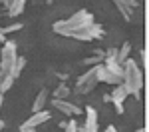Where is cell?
Masks as SVG:
<instances>
[{"label": "cell", "mask_w": 149, "mask_h": 132, "mask_svg": "<svg viewBox=\"0 0 149 132\" xmlns=\"http://www.w3.org/2000/svg\"><path fill=\"white\" fill-rule=\"evenodd\" d=\"M121 84L127 90L129 96H135L139 98L141 96V90H143V70L141 66H137V62L131 58H127L123 62V78H121Z\"/></svg>", "instance_id": "6da1fadb"}, {"label": "cell", "mask_w": 149, "mask_h": 132, "mask_svg": "<svg viewBox=\"0 0 149 132\" xmlns=\"http://www.w3.org/2000/svg\"><path fill=\"white\" fill-rule=\"evenodd\" d=\"M93 14L90 10H78L76 14H72L70 18H64V20H58V22L52 24V30L60 36H68V32L72 30H78V28H84V26H90L93 24Z\"/></svg>", "instance_id": "7a4b0ae2"}, {"label": "cell", "mask_w": 149, "mask_h": 132, "mask_svg": "<svg viewBox=\"0 0 149 132\" xmlns=\"http://www.w3.org/2000/svg\"><path fill=\"white\" fill-rule=\"evenodd\" d=\"M18 60V46L14 40H4L2 50H0V70L4 74H10L12 66Z\"/></svg>", "instance_id": "3957f363"}, {"label": "cell", "mask_w": 149, "mask_h": 132, "mask_svg": "<svg viewBox=\"0 0 149 132\" xmlns=\"http://www.w3.org/2000/svg\"><path fill=\"white\" fill-rule=\"evenodd\" d=\"M97 84H100V80H97V64H95L88 72H84L81 76H78L74 90L78 94H90V92H93L97 88Z\"/></svg>", "instance_id": "277c9868"}, {"label": "cell", "mask_w": 149, "mask_h": 132, "mask_svg": "<svg viewBox=\"0 0 149 132\" xmlns=\"http://www.w3.org/2000/svg\"><path fill=\"white\" fill-rule=\"evenodd\" d=\"M52 106L56 108L58 112L70 116V118H76V116H80L81 112H84L78 104H72L70 100H66V98H52Z\"/></svg>", "instance_id": "5b68a950"}, {"label": "cell", "mask_w": 149, "mask_h": 132, "mask_svg": "<svg viewBox=\"0 0 149 132\" xmlns=\"http://www.w3.org/2000/svg\"><path fill=\"white\" fill-rule=\"evenodd\" d=\"M86 120L80 126V132H100V122H97V110L93 106H86Z\"/></svg>", "instance_id": "8992f818"}, {"label": "cell", "mask_w": 149, "mask_h": 132, "mask_svg": "<svg viewBox=\"0 0 149 132\" xmlns=\"http://www.w3.org/2000/svg\"><path fill=\"white\" fill-rule=\"evenodd\" d=\"M127 96L129 94H127V90L123 88V84H115L113 86V90H111V94H109V102H113L117 114H123V102H125Z\"/></svg>", "instance_id": "52a82bcc"}, {"label": "cell", "mask_w": 149, "mask_h": 132, "mask_svg": "<svg viewBox=\"0 0 149 132\" xmlns=\"http://www.w3.org/2000/svg\"><path fill=\"white\" fill-rule=\"evenodd\" d=\"M97 80L115 86V84H121V76H117V74H113L111 70H107L102 62H100V64H97Z\"/></svg>", "instance_id": "ba28073f"}, {"label": "cell", "mask_w": 149, "mask_h": 132, "mask_svg": "<svg viewBox=\"0 0 149 132\" xmlns=\"http://www.w3.org/2000/svg\"><path fill=\"white\" fill-rule=\"evenodd\" d=\"M50 118H52V114H50V112H48L46 108H44V110L32 112V114H30V118L26 120V124H28V126H34V128H38V126L46 124V122H48Z\"/></svg>", "instance_id": "9c48e42d"}, {"label": "cell", "mask_w": 149, "mask_h": 132, "mask_svg": "<svg viewBox=\"0 0 149 132\" xmlns=\"http://www.w3.org/2000/svg\"><path fill=\"white\" fill-rule=\"evenodd\" d=\"M46 102H48V90H46V88H42V90H40V92L36 94V98H34V104H32V112L44 110Z\"/></svg>", "instance_id": "30bf717a"}, {"label": "cell", "mask_w": 149, "mask_h": 132, "mask_svg": "<svg viewBox=\"0 0 149 132\" xmlns=\"http://www.w3.org/2000/svg\"><path fill=\"white\" fill-rule=\"evenodd\" d=\"M26 8V0H12L10 6H8V16L10 18H16V16H20Z\"/></svg>", "instance_id": "8fae6325"}, {"label": "cell", "mask_w": 149, "mask_h": 132, "mask_svg": "<svg viewBox=\"0 0 149 132\" xmlns=\"http://www.w3.org/2000/svg\"><path fill=\"white\" fill-rule=\"evenodd\" d=\"M129 52H131V44H129V42H123L121 48H117V58L115 60H117L119 64H123V62L129 58Z\"/></svg>", "instance_id": "7c38bea8"}, {"label": "cell", "mask_w": 149, "mask_h": 132, "mask_svg": "<svg viewBox=\"0 0 149 132\" xmlns=\"http://www.w3.org/2000/svg\"><path fill=\"white\" fill-rule=\"evenodd\" d=\"M70 92H72V90H70L68 84H66V82H60L56 86V90H54V98H66V100H68Z\"/></svg>", "instance_id": "4fadbf2b"}, {"label": "cell", "mask_w": 149, "mask_h": 132, "mask_svg": "<svg viewBox=\"0 0 149 132\" xmlns=\"http://www.w3.org/2000/svg\"><path fill=\"white\" fill-rule=\"evenodd\" d=\"M24 66H26V58H22V56H18V60H16V64L12 66V70H10V76L16 80L18 76H20V72L24 70Z\"/></svg>", "instance_id": "5bb4252c"}, {"label": "cell", "mask_w": 149, "mask_h": 132, "mask_svg": "<svg viewBox=\"0 0 149 132\" xmlns=\"http://www.w3.org/2000/svg\"><path fill=\"white\" fill-rule=\"evenodd\" d=\"M111 2L115 4V8H117V12H119V14L123 16V20H125V22H129V20H131V12H133V10H129L127 6H123V4H121L119 0H111Z\"/></svg>", "instance_id": "9a60e30c"}, {"label": "cell", "mask_w": 149, "mask_h": 132, "mask_svg": "<svg viewBox=\"0 0 149 132\" xmlns=\"http://www.w3.org/2000/svg\"><path fill=\"white\" fill-rule=\"evenodd\" d=\"M12 84H14V78H12L10 74H4V78H2V82H0V94H6L12 88Z\"/></svg>", "instance_id": "2e32d148"}, {"label": "cell", "mask_w": 149, "mask_h": 132, "mask_svg": "<svg viewBox=\"0 0 149 132\" xmlns=\"http://www.w3.org/2000/svg\"><path fill=\"white\" fill-rule=\"evenodd\" d=\"M24 24L22 22H14V24H8V26H4V28H0V32L6 36V34H12V32H18V30H22Z\"/></svg>", "instance_id": "e0dca14e"}, {"label": "cell", "mask_w": 149, "mask_h": 132, "mask_svg": "<svg viewBox=\"0 0 149 132\" xmlns=\"http://www.w3.org/2000/svg\"><path fill=\"white\" fill-rule=\"evenodd\" d=\"M64 132H80V124L76 122V118H70L64 124Z\"/></svg>", "instance_id": "ac0fdd59"}, {"label": "cell", "mask_w": 149, "mask_h": 132, "mask_svg": "<svg viewBox=\"0 0 149 132\" xmlns=\"http://www.w3.org/2000/svg\"><path fill=\"white\" fill-rule=\"evenodd\" d=\"M100 62H103V58L97 56V54H93V56H90V58L81 60V64H86V66H95V64H100Z\"/></svg>", "instance_id": "d6986e66"}, {"label": "cell", "mask_w": 149, "mask_h": 132, "mask_svg": "<svg viewBox=\"0 0 149 132\" xmlns=\"http://www.w3.org/2000/svg\"><path fill=\"white\" fill-rule=\"evenodd\" d=\"M119 2H121L123 6H127L129 10H135V8L139 6V2H137V0H119Z\"/></svg>", "instance_id": "ffe728a7"}, {"label": "cell", "mask_w": 149, "mask_h": 132, "mask_svg": "<svg viewBox=\"0 0 149 132\" xmlns=\"http://www.w3.org/2000/svg\"><path fill=\"white\" fill-rule=\"evenodd\" d=\"M20 132H36V128L34 126H28V124L24 122V124H20Z\"/></svg>", "instance_id": "44dd1931"}, {"label": "cell", "mask_w": 149, "mask_h": 132, "mask_svg": "<svg viewBox=\"0 0 149 132\" xmlns=\"http://www.w3.org/2000/svg\"><path fill=\"white\" fill-rule=\"evenodd\" d=\"M105 132H119V130L115 128L113 124H107V126H105Z\"/></svg>", "instance_id": "7402d4cb"}, {"label": "cell", "mask_w": 149, "mask_h": 132, "mask_svg": "<svg viewBox=\"0 0 149 132\" xmlns=\"http://www.w3.org/2000/svg\"><path fill=\"white\" fill-rule=\"evenodd\" d=\"M141 60H143V64H145V62H147V52H145V50H143V52H141Z\"/></svg>", "instance_id": "603a6c76"}, {"label": "cell", "mask_w": 149, "mask_h": 132, "mask_svg": "<svg viewBox=\"0 0 149 132\" xmlns=\"http://www.w3.org/2000/svg\"><path fill=\"white\" fill-rule=\"evenodd\" d=\"M10 2H12V0H0V4H4V6H6V8H8V6H10Z\"/></svg>", "instance_id": "cb8c5ba5"}, {"label": "cell", "mask_w": 149, "mask_h": 132, "mask_svg": "<svg viewBox=\"0 0 149 132\" xmlns=\"http://www.w3.org/2000/svg\"><path fill=\"white\" fill-rule=\"evenodd\" d=\"M4 40H6V36H4V34H2V32H0V46L4 44Z\"/></svg>", "instance_id": "d4e9b609"}, {"label": "cell", "mask_w": 149, "mask_h": 132, "mask_svg": "<svg viewBox=\"0 0 149 132\" xmlns=\"http://www.w3.org/2000/svg\"><path fill=\"white\" fill-rule=\"evenodd\" d=\"M2 106H4V94H0V110H2Z\"/></svg>", "instance_id": "484cf974"}, {"label": "cell", "mask_w": 149, "mask_h": 132, "mask_svg": "<svg viewBox=\"0 0 149 132\" xmlns=\"http://www.w3.org/2000/svg\"><path fill=\"white\" fill-rule=\"evenodd\" d=\"M4 126H6V124H4V120H0V132L4 130Z\"/></svg>", "instance_id": "4316f807"}, {"label": "cell", "mask_w": 149, "mask_h": 132, "mask_svg": "<svg viewBox=\"0 0 149 132\" xmlns=\"http://www.w3.org/2000/svg\"><path fill=\"white\" fill-rule=\"evenodd\" d=\"M2 78H4V72L0 70V82H2Z\"/></svg>", "instance_id": "83f0119b"}, {"label": "cell", "mask_w": 149, "mask_h": 132, "mask_svg": "<svg viewBox=\"0 0 149 132\" xmlns=\"http://www.w3.org/2000/svg\"><path fill=\"white\" fill-rule=\"evenodd\" d=\"M137 132H147V130H145V128H139V130Z\"/></svg>", "instance_id": "f1b7e54d"}, {"label": "cell", "mask_w": 149, "mask_h": 132, "mask_svg": "<svg viewBox=\"0 0 149 132\" xmlns=\"http://www.w3.org/2000/svg\"><path fill=\"white\" fill-rule=\"evenodd\" d=\"M52 2H54V0H46V4H52Z\"/></svg>", "instance_id": "f546056e"}]
</instances>
